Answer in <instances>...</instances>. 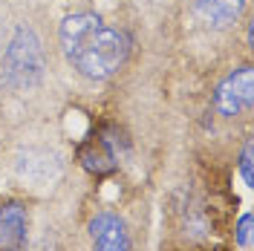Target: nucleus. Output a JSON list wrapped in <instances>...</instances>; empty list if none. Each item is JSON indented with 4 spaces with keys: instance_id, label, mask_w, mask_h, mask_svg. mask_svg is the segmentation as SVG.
Segmentation results:
<instances>
[{
    "instance_id": "f257e3e1",
    "label": "nucleus",
    "mask_w": 254,
    "mask_h": 251,
    "mask_svg": "<svg viewBox=\"0 0 254 251\" xmlns=\"http://www.w3.org/2000/svg\"><path fill=\"white\" fill-rule=\"evenodd\" d=\"M61 49L66 61L78 69L84 78L104 81L122 69L127 58V38L119 29L107 26L93 12L69 15L61 23Z\"/></svg>"
},
{
    "instance_id": "f03ea898",
    "label": "nucleus",
    "mask_w": 254,
    "mask_h": 251,
    "mask_svg": "<svg viewBox=\"0 0 254 251\" xmlns=\"http://www.w3.org/2000/svg\"><path fill=\"white\" fill-rule=\"evenodd\" d=\"M41 69H44V52H41L38 38L32 35V29H20L3 55L6 81L23 87V84H32V81L41 78Z\"/></svg>"
},
{
    "instance_id": "7ed1b4c3",
    "label": "nucleus",
    "mask_w": 254,
    "mask_h": 251,
    "mask_svg": "<svg viewBox=\"0 0 254 251\" xmlns=\"http://www.w3.org/2000/svg\"><path fill=\"white\" fill-rule=\"evenodd\" d=\"M214 107L222 119H237L252 113V66H240L214 93Z\"/></svg>"
},
{
    "instance_id": "20e7f679",
    "label": "nucleus",
    "mask_w": 254,
    "mask_h": 251,
    "mask_svg": "<svg viewBox=\"0 0 254 251\" xmlns=\"http://www.w3.org/2000/svg\"><path fill=\"white\" fill-rule=\"evenodd\" d=\"M26 228L29 211L23 202H0V251H23L26 249Z\"/></svg>"
},
{
    "instance_id": "39448f33",
    "label": "nucleus",
    "mask_w": 254,
    "mask_h": 251,
    "mask_svg": "<svg viewBox=\"0 0 254 251\" xmlns=\"http://www.w3.org/2000/svg\"><path fill=\"white\" fill-rule=\"evenodd\" d=\"M90 237H93V251H130L125 222L110 211H101L90 220Z\"/></svg>"
},
{
    "instance_id": "423d86ee",
    "label": "nucleus",
    "mask_w": 254,
    "mask_h": 251,
    "mask_svg": "<svg viewBox=\"0 0 254 251\" xmlns=\"http://www.w3.org/2000/svg\"><path fill=\"white\" fill-rule=\"evenodd\" d=\"M246 0H193L196 15L211 26H231L240 17Z\"/></svg>"
},
{
    "instance_id": "0eeeda50",
    "label": "nucleus",
    "mask_w": 254,
    "mask_h": 251,
    "mask_svg": "<svg viewBox=\"0 0 254 251\" xmlns=\"http://www.w3.org/2000/svg\"><path fill=\"white\" fill-rule=\"evenodd\" d=\"M78 159L81 165L90 173H95V176H104V173H110L116 168V156H113L107 139H90L87 144H81Z\"/></svg>"
},
{
    "instance_id": "6e6552de",
    "label": "nucleus",
    "mask_w": 254,
    "mask_h": 251,
    "mask_svg": "<svg viewBox=\"0 0 254 251\" xmlns=\"http://www.w3.org/2000/svg\"><path fill=\"white\" fill-rule=\"evenodd\" d=\"M240 171H243L246 185H252V141H246V147H243V156H240Z\"/></svg>"
},
{
    "instance_id": "1a4fd4ad",
    "label": "nucleus",
    "mask_w": 254,
    "mask_h": 251,
    "mask_svg": "<svg viewBox=\"0 0 254 251\" xmlns=\"http://www.w3.org/2000/svg\"><path fill=\"white\" fill-rule=\"evenodd\" d=\"M249 228H252V217H240V225H237V243L240 246H249Z\"/></svg>"
}]
</instances>
